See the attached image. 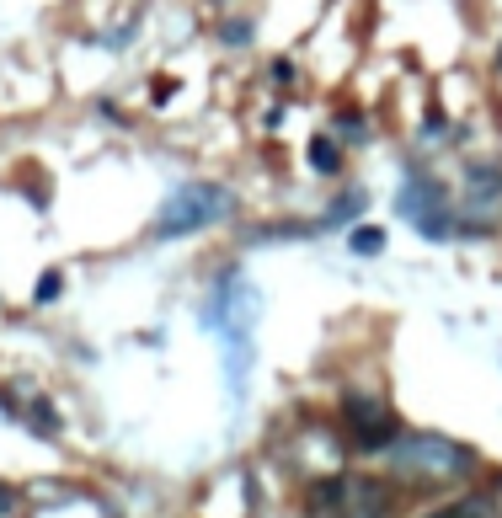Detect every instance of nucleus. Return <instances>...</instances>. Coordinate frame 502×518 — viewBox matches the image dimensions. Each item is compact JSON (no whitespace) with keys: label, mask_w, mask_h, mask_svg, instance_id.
<instances>
[{"label":"nucleus","mask_w":502,"mask_h":518,"mask_svg":"<svg viewBox=\"0 0 502 518\" xmlns=\"http://www.w3.org/2000/svg\"><path fill=\"white\" fill-rule=\"evenodd\" d=\"M348 246L358 251V257H380V251H385V230H374V225H358V230L348 235Z\"/></svg>","instance_id":"6e6552de"},{"label":"nucleus","mask_w":502,"mask_h":518,"mask_svg":"<svg viewBox=\"0 0 502 518\" xmlns=\"http://www.w3.org/2000/svg\"><path fill=\"white\" fill-rule=\"evenodd\" d=\"M342 422H348V433L358 438V449L364 454H385V444L396 438V412H390L385 401H374V396H348L342 401Z\"/></svg>","instance_id":"423d86ee"},{"label":"nucleus","mask_w":502,"mask_h":518,"mask_svg":"<svg viewBox=\"0 0 502 518\" xmlns=\"http://www.w3.org/2000/svg\"><path fill=\"white\" fill-rule=\"evenodd\" d=\"M385 460L406 481H454L470 470V449L444 433H396L385 444Z\"/></svg>","instance_id":"f03ea898"},{"label":"nucleus","mask_w":502,"mask_h":518,"mask_svg":"<svg viewBox=\"0 0 502 518\" xmlns=\"http://www.w3.org/2000/svg\"><path fill=\"white\" fill-rule=\"evenodd\" d=\"M225 214H230V193H225V187L187 182V187H177V193L161 203V214H155V235H161V241H177V235L219 225Z\"/></svg>","instance_id":"7ed1b4c3"},{"label":"nucleus","mask_w":502,"mask_h":518,"mask_svg":"<svg viewBox=\"0 0 502 518\" xmlns=\"http://www.w3.org/2000/svg\"><path fill=\"white\" fill-rule=\"evenodd\" d=\"M433 518H492V502H481V497H465V502H449V508H438Z\"/></svg>","instance_id":"1a4fd4ad"},{"label":"nucleus","mask_w":502,"mask_h":518,"mask_svg":"<svg viewBox=\"0 0 502 518\" xmlns=\"http://www.w3.org/2000/svg\"><path fill=\"white\" fill-rule=\"evenodd\" d=\"M203 321H209V332L225 348V385H230V401L241 406L246 369H251V326H257V289L241 273H225L214 284V300L203 305Z\"/></svg>","instance_id":"f257e3e1"},{"label":"nucleus","mask_w":502,"mask_h":518,"mask_svg":"<svg viewBox=\"0 0 502 518\" xmlns=\"http://www.w3.org/2000/svg\"><path fill=\"white\" fill-rule=\"evenodd\" d=\"M59 284H65L59 273H43V278H38V300H43V305H49V300H59Z\"/></svg>","instance_id":"9d476101"},{"label":"nucleus","mask_w":502,"mask_h":518,"mask_svg":"<svg viewBox=\"0 0 502 518\" xmlns=\"http://www.w3.org/2000/svg\"><path fill=\"white\" fill-rule=\"evenodd\" d=\"M310 166H316L321 177H332V171L342 166V150L332 145V134H316V139H310Z\"/></svg>","instance_id":"0eeeda50"},{"label":"nucleus","mask_w":502,"mask_h":518,"mask_svg":"<svg viewBox=\"0 0 502 518\" xmlns=\"http://www.w3.org/2000/svg\"><path fill=\"white\" fill-rule=\"evenodd\" d=\"M401 214H406V225L422 230L428 241H449L454 235V209H449V198H444V187H438L433 171H406L401 177Z\"/></svg>","instance_id":"20e7f679"},{"label":"nucleus","mask_w":502,"mask_h":518,"mask_svg":"<svg viewBox=\"0 0 502 518\" xmlns=\"http://www.w3.org/2000/svg\"><path fill=\"white\" fill-rule=\"evenodd\" d=\"M305 508L310 518H380V492L358 476H321Z\"/></svg>","instance_id":"39448f33"}]
</instances>
